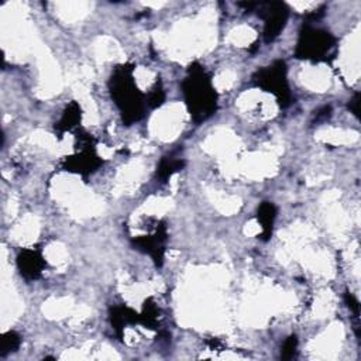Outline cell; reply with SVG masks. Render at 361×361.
<instances>
[{
	"label": "cell",
	"instance_id": "16",
	"mask_svg": "<svg viewBox=\"0 0 361 361\" xmlns=\"http://www.w3.org/2000/svg\"><path fill=\"white\" fill-rule=\"evenodd\" d=\"M296 350H298V337L295 334H290L282 344L281 358L282 360H292L296 355Z\"/></svg>",
	"mask_w": 361,
	"mask_h": 361
},
{
	"label": "cell",
	"instance_id": "3",
	"mask_svg": "<svg viewBox=\"0 0 361 361\" xmlns=\"http://www.w3.org/2000/svg\"><path fill=\"white\" fill-rule=\"evenodd\" d=\"M337 38L327 30L303 23L295 47V56L310 62H330L336 56Z\"/></svg>",
	"mask_w": 361,
	"mask_h": 361
},
{
	"label": "cell",
	"instance_id": "6",
	"mask_svg": "<svg viewBox=\"0 0 361 361\" xmlns=\"http://www.w3.org/2000/svg\"><path fill=\"white\" fill-rule=\"evenodd\" d=\"M255 11L264 20V42L269 44L275 41L283 31L289 18L288 6L283 1H259L257 3Z\"/></svg>",
	"mask_w": 361,
	"mask_h": 361
},
{
	"label": "cell",
	"instance_id": "5",
	"mask_svg": "<svg viewBox=\"0 0 361 361\" xmlns=\"http://www.w3.org/2000/svg\"><path fill=\"white\" fill-rule=\"evenodd\" d=\"M252 80L257 87L274 94L281 109H288L292 104V93L288 83V66L282 59L274 61L271 65L258 69Z\"/></svg>",
	"mask_w": 361,
	"mask_h": 361
},
{
	"label": "cell",
	"instance_id": "8",
	"mask_svg": "<svg viewBox=\"0 0 361 361\" xmlns=\"http://www.w3.org/2000/svg\"><path fill=\"white\" fill-rule=\"evenodd\" d=\"M17 269L25 281H35L41 278L44 269L47 268V261L39 248H21L16 258Z\"/></svg>",
	"mask_w": 361,
	"mask_h": 361
},
{
	"label": "cell",
	"instance_id": "19",
	"mask_svg": "<svg viewBox=\"0 0 361 361\" xmlns=\"http://www.w3.org/2000/svg\"><path fill=\"white\" fill-rule=\"evenodd\" d=\"M331 116V106H323L316 111V117H314V123H320V121H326L329 117Z\"/></svg>",
	"mask_w": 361,
	"mask_h": 361
},
{
	"label": "cell",
	"instance_id": "4",
	"mask_svg": "<svg viewBox=\"0 0 361 361\" xmlns=\"http://www.w3.org/2000/svg\"><path fill=\"white\" fill-rule=\"evenodd\" d=\"M103 165V159L96 151V140L83 128L75 130V152L72 155L63 157L61 161V168L68 172L87 178L94 173Z\"/></svg>",
	"mask_w": 361,
	"mask_h": 361
},
{
	"label": "cell",
	"instance_id": "12",
	"mask_svg": "<svg viewBox=\"0 0 361 361\" xmlns=\"http://www.w3.org/2000/svg\"><path fill=\"white\" fill-rule=\"evenodd\" d=\"M185 165H186L185 159L175 157L173 154L162 157V159L159 161V164L157 166V172H155L157 180L159 183H165L173 173L182 171L185 168Z\"/></svg>",
	"mask_w": 361,
	"mask_h": 361
},
{
	"label": "cell",
	"instance_id": "18",
	"mask_svg": "<svg viewBox=\"0 0 361 361\" xmlns=\"http://www.w3.org/2000/svg\"><path fill=\"white\" fill-rule=\"evenodd\" d=\"M348 110L357 117L360 118V93H354V96L348 100Z\"/></svg>",
	"mask_w": 361,
	"mask_h": 361
},
{
	"label": "cell",
	"instance_id": "10",
	"mask_svg": "<svg viewBox=\"0 0 361 361\" xmlns=\"http://www.w3.org/2000/svg\"><path fill=\"white\" fill-rule=\"evenodd\" d=\"M80 121H82V107L78 102L72 100L65 106L61 118L54 126L58 138H62L63 134L68 131L79 128Z\"/></svg>",
	"mask_w": 361,
	"mask_h": 361
},
{
	"label": "cell",
	"instance_id": "2",
	"mask_svg": "<svg viewBox=\"0 0 361 361\" xmlns=\"http://www.w3.org/2000/svg\"><path fill=\"white\" fill-rule=\"evenodd\" d=\"M182 93L186 109L196 124L209 120L219 107V94L210 75L199 62H192L182 80Z\"/></svg>",
	"mask_w": 361,
	"mask_h": 361
},
{
	"label": "cell",
	"instance_id": "1",
	"mask_svg": "<svg viewBox=\"0 0 361 361\" xmlns=\"http://www.w3.org/2000/svg\"><path fill=\"white\" fill-rule=\"evenodd\" d=\"M134 68L131 62L116 65L107 83L110 96L126 126H131L145 116V94L135 83Z\"/></svg>",
	"mask_w": 361,
	"mask_h": 361
},
{
	"label": "cell",
	"instance_id": "7",
	"mask_svg": "<svg viewBox=\"0 0 361 361\" xmlns=\"http://www.w3.org/2000/svg\"><path fill=\"white\" fill-rule=\"evenodd\" d=\"M166 241H168V227L164 220L157 221V227L151 234L138 235L131 238V244L135 250L147 254L151 257L154 265L161 268L165 261V251H166Z\"/></svg>",
	"mask_w": 361,
	"mask_h": 361
},
{
	"label": "cell",
	"instance_id": "17",
	"mask_svg": "<svg viewBox=\"0 0 361 361\" xmlns=\"http://www.w3.org/2000/svg\"><path fill=\"white\" fill-rule=\"evenodd\" d=\"M344 302H345L347 307L354 313V317H358V314H360V303H358L357 298H355L351 292L345 290V293H344Z\"/></svg>",
	"mask_w": 361,
	"mask_h": 361
},
{
	"label": "cell",
	"instance_id": "11",
	"mask_svg": "<svg viewBox=\"0 0 361 361\" xmlns=\"http://www.w3.org/2000/svg\"><path fill=\"white\" fill-rule=\"evenodd\" d=\"M276 213L278 209L272 202L264 200L259 203L257 209V220L261 226V234L258 235V238H261L262 241H268L272 237Z\"/></svg>",
	"mask_w": 361,
	"mask_h": 361
},
{
	"label": "cell",
	"instance_id": "15",
	"mask_svg": "<svg viewBox=\"0 0 361 361\" xmlns=\"http://www.w3.org/2000/svg\"><path fill=\"white\" fill-rule=\"evenodd\" d=\"M164 102H165V90L162 86V80L161 78H157L155 83L149 89L148 94L145 96V103H147V107L149 109H158L164 104Z\"/></svg>",
	"mask_w": 361,
	"mask_h": 361
},
{
	"label": "cell",
	"instance_id": "9",
	"mask_svg": "<svg viewBox=\"0 0 361 361\" xmlns=\"http://www.w3.org/2000/svg\"><path fill=\"white\" fill-rule=\"evenodd\" d=\"M109 320L114 334L121 340L127 326L140 324V313L127 305H116L109 309Z\"/></svg>",
	"mask_w": 361,
	"mask_h": 361
},
{
	"label": "cell",
	"instance_id": "13",
	"mask_svg": "<svg viewBox=\"0 0 361 361\" xmlns=\"http://www.w3.org/2000/svg\"><path fill=\"white\" fill-rule=\"evenodd\" d=\"M140 324L151 330L159 329V309L152 298H147L142 303V310L140 312Z\"/></svg>",
	"mask_w": 361,
	"mask_h": 361
},
{
	"label": "cell",
	"instance_id": "14",
	"mask_svg": "<svg viewBox=\"0 0 361 361\" xmlns=\"http://www.w3.org/2000/svg\"><path fill=\"white\" fill-rule=\"evenodd\" d=\"M20 345H21V336L14 330L6 331L1 336V341H0V357H6L7 354L17 351Z\"/></svg>",
	"mask_w": 361,
	"mask_h": 361
}]
</instances>
